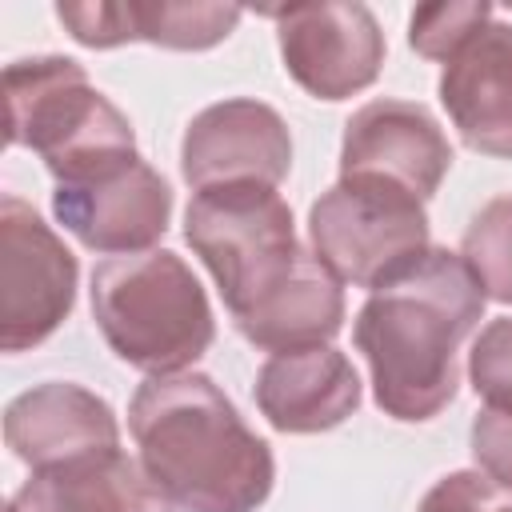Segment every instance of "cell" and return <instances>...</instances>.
I'll use <instances>...</instances> for the list:
<instances>
[{
    "mask_svg": "<svg viewBox=\"0 0 512 512\" xmlns=\"http://www.w3.org/2000/svg\"><path fill=\"white\" fill-rule=\"evenodd\" d=\"M452 168V144L440 120L416 104L380 96L356 108L340 140V176H376L432 200Z\"/></svg>",
    "mask_w": 512,
    "mask_h": 512,
    "instance_id": "11",
    "label": "cell"
},
{
    "mask_svg": "<svg viewBox=\"0 0 512 512\" xmlns=\"http://www.w3.org/2000/svg\"><path fill=\"white\" fill-rule=\"evenodd\" d=\"M60 24L84 48H120L132 40L172 48V52H204L228 40L240 24L236 4H56Z\"/></svg>",
    "mask_w": 512,
    "mask_h": 512,
    "instance_id": "15",
    "label": "cell"
},
{
    "mask_svg": "<svg viewBox=\"0 0 512 512\" xmlns=\"http://www.w3.org/2000/svg\"><path fill=\"white\" fill-rule=\"evenodd\" d=\"M416 512H512V492L488 480L480 468H460L440 476Z\"/></svg>",
    "mask_w": 512,
    "mask_h": 512,
    "instance_id": "21",
    "label": "cell"
},
{
    "mask_svg": "<svg viewBox=\"0 0 512 512\" xmlns=\"http://www.w3.org/2000/svg\"><path fill=\"white\" fill-rule=\"evenodd\" d=\"M308 240L320 264L368 296L404 280L428 252L424 200L376 176H340L308 208Z\"/></svg>",
    "mask_w": 512,
    "mask_h": 512,
    "instance_id": "6",
    "label": "cell"
},
{
    "mask_svg": "<svg viewBox=\"0 0 512 512\" xmlns=\"http://www.w3.org/2000/svg\"><path fill=\"white\" fill-rule=\"evenodd\" d=\"M496 16L488 0H444V4H420L408 20V44L424 60H448L476 28H484Z\"/></svg>",
    "mask_w": 512,
    "mask_h": 512,
    "instance_id": "19",
    "label": "cell"
},
{
    "mask_svg": "<svg viewBox=\"0 0 512 512\" xmlns=\"http://www.w3.org/2000/svg\"><path fill=\"white\" fill-rule=\"evenodd\" d=\"M292 168V132L284 116L252 96H232L196 112L180 140V176L192 192L220 184L276 188Z\"/></svg>",
    "mask_w": 512,
    "mask_h": 512,
    "instance_id": "10",
    "label": "cell"
},
{
    "mask_svg": "<svg viewBox=\"0 0 512 512\" xmlns=\"http://www.w3.org/2000/svg\"><path fill=\"white\" fill-rule=\"evenodd\" d=\"M484 288L460 252L432 248L404 280L372 292L352 340L372 376V400L400 424L440 416L460 388V344L484 320Z\"/></svg>",
    "mask_w": 512,
    "mask_h": 512,
    "instance_id": "1",
    "label": "cell"
},
{
    "mask_svg": "<svg viewBox=\"0 0 512 512\" xmlns=\"http://www.w3.org/2000/svg\"><path fill=\"white\" fill-rule=\"evenodd\" d=\"M80 264L72 248L20 200H0V348L28 352L44 344L76 304Z\"/></svg>",
    "mask_w": 512,
    "mask_h": 512,
    "instance_id": "7",
    "label": "cell"
},
{
    "mask_svg": "<svg viewBox=\"0 0 512 512\" xmlns=\"http://www.w3.org/2000/svg\"><path fill=\"white\" fill-rule=\"evenodd\" d=\"M440 104L472 152L512 160V24L492 16L444 60Z\"/></svg>",
    "mask_w": 512,
    "mask_h": 512,
    "instance_id": "13",
    "label": "cell"
},
{
    "mask_svg": "<svg viewBox=\"0 0 512 512\" xmlns=\"http://www.w3.org/2000/svg\"><path fill=\"white\" fill-rule=\"evenodd\" d=\"M8 512H176V508L148 480L140 460L124 452H108L32 472L24 488L8 500Z\"/></svg>",
    "mask_w": 512,
    "mask_h": 512,
    "instance_id": "16",
    "label": "cell"
},
{
    "mask_svg": "<svg viewBox=\"0 0 512 512\" xmlns=\"http://www.w3.org/2000/svg\"><path fill=\"white\" fill-rule=\"evenodd\" d=\"M460 256L480 280L484 296L512 304V192L488 200L464 228Z\"/></svg>",
    "mask_w": 512,
    "mask_h": 512,
    "instance_id": "18",
    "label": "cell"
},
{
    "mask_svg": "<svg viewBox=\"0 0 512 512\" xmlns=\"http://www.w3.org/2000/svg\"><path fill=\"white\" fill-rule=\"evenodd\" d=\"M472 460L476 468L512 492V408H480L472 416Z\"/></svg>",
    "mask_w": 512,
    "mask_h": 512,
    "instance_id": "22",
    "label": "cell"
},
{
    "mask_svg": "<svg viewBox=\"0 0 512 512\" xmlns=\"http://www.w3.org/2000/svg\"><path fill=\"white\" fill-rule=\"evenodd\" d=\"M92 320L116 360L148 376L192 372L216 340L212 304L196 272L168 248L100 260L92 272Z\"/></svg>",
    "mask_w": 512,
    "mask_h": 512,
    "instance_id": "3",
    "label": "cell"
},
{
    "mask_svg": "<svg viewBox=\"0 0 512 512\" xmlns=\"http://www.w3.org/2000/svg\"><path fill=\"white\" fill-rule=\"evenodd\" d=\"M232 324L252 348L264 352L332 344V336L344 328V288L320 264V256L304 248L296 272Z\"/></svg>",
    "mask_w": 512,
    "mask_h": 512,
    "instance_id": "17",
    "label": "cell"
},
{
    "mask_svg": "<svg viewBox=\"0 0 512 512\" xmlns=\"http://www.w3.org/2000/svg\"><path fill=\"white\" fill-rule=\"evenodd\" d=\"M256 408L276 432H328L360 408V376L332 344L272 352L256 372Z\"/></svg>",
    "mask_w": 512,
    "mask_h": 512,
    "instance_id": "14",
    "label": "cell"
},
{
    "mask_svg": "<svg viewBox=\"0 0 512 512\" xmlns=\"http://www.w3.org/2000/svg\"><path fill=\"white\" fill-rule=\"evenodd\" d=\"M284 72L316 100H348L376 84L384 68V32L360 0H320L272 8Z\"/></svg>",
    "mask_w": 512,
    "mask_h": 512,
    "instance_id": "9",
    "label": "cell"
},
{
    "mask_svg": "<svg viewBox=\"0 0 512 512\" xmlns=\"http://www.w3.org/2000/svg\"><path fill=\"white\" fill-rule=\"evenodd\" d=\"M184 240L212 272L232 320L276 292L304 256L292 208L268 184L192 192L184 208Z\"/></svg>",
    "mask_w": 512,
    "mask_h": 512,
    "instance_id": "5",
    "label": "cell"
},
{
    "mask_svg": "<svg viewBox=\"0 0 512 512\" xmlns=\"http://www.w3.org/2000/svg\"><path fill=\"white\" fill-rule=\"evenodd\" d=\"M468 380L488 408H512V316H496L476 332Z\"/></svg>",
    "mask_w": 512,
    "mask_h": 512,
    "instance_id": "20",
    "label": "cell"
},
{
    "mask_svg": "<svg viewBox=\"0 0 512 512\" xmlns=\"http://www.w3.org/2000/svg\"><path fill=\"white\" fill-rule=\"evenodd\" d=\"M128 432L148 480L176 512H256L272 496L268 440L204 372L148 376L132 392Z\"/></svg>",
    "mask_w": 512,
    "mask_h": 512,
    "instance_id": "2",
    "label": "cell"
},
{
    "mask_svg": "<svg viewBox=\"0 0 512 512\" xmlns=\"http://www.w3.org/2000/svg\"><path fill=\"white\" fill-rule=\"evenodd\" d=\"M4 444L32 472L120 452V424L108 400L72 380H44L4 408Z\"/></svg>",
    "mask_w": 512,
    "mask_h": 512,
    "instance_id": "12",
    "label": "cell"
},
{
    "mask_svg": "<svg viewBox=\"0 0 512 512\" xmlns=\"http://www.w3.org/2000/svg\"><path fill=\"white\" fill-rule=\"evenodd\" d=\"M4 136L32 148L56 184L136 156L128 116L72 56H28L4 68Z\"/></svg>",
    "mask_w": 512,
    "mask_h": 512,
    "instance_id": "4",
    "label": "cell"
},
{
    "mask_svg": "<svg viewBox=\"0 0 512 512\" xmlns=\"http://www.w3.org/2000/svg\"><path fill=\"white\" fill-rule=\"evenodd\" d=\"M52 216L88 252L136 256V252H152V244L168 232L172 188L136 152L56 184Z\"/></svg>",
    "mask_w": 512,
    "mask_h": 512,
    "instance_id": "8",
    "label": "cell"
}]
</instances>
